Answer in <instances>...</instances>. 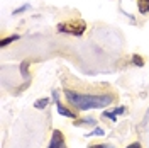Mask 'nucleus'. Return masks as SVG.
Wrapping results in <instances>:
<instances>
[{
	"label": "nucleus",
	"instance_id": "obj_3",
	"mask_svg": "<svg viewBox=\"0 0 149 148\" xmlns=\"http://www.w3.org/2000/svg\"><path fill=\"white\" fill-rule=\"evenodd\" d=\"M47 148H68L65 143V136L59 130H54L51 135V141H49V147Z\"/></svg>",
	"mask_w": 149,
	"mask_h": 148
},
{
	"label": "nucleus",
	"instance_id": "obj_13",
	"mask_svg": "<svg viewBox=\"0 0 149 148\" xmlns=\"http://www.w3.org/2000/svg\"><path fill=\"white\" fill-rule=\"evenodd\" d=\"M88 148H113L112 145H90Z\"/></svg>",
	"mask_w": 149,
	"mask_h": 148
},
{
	"label": "nucleus",
	"instance_id": "obj_5",
	"mask_svg": "<svg viewBox=\"0 0 149 148\" xmlns=\"http://www.w3.org/2000/svg\"><path fill=\"white\" fill-rule=\"evenodd\" d=\"M137 9L141 14H149V0H137Z\"/></svg>",
	"mask_w": 149,
	"mask_h": 148
},
{
	"label": "nucleus",
	"instance_id": "obj_9",
	"mask_svg": "<svg viewBox=\"0 0 149 148\" xmlns=\"http://www.w3.org/2000/svg\"><path fill=\"white\" fill-rule=\"evenodd\" d=\"M132 63L136 66H144V60L141 58V55H134L132 56Z\"/></svg>",
	"mask_w": 149,
	"mask_h": 148
},
{
	"label": "nucleus",
	"instance_id": "obj_10",
	"mask_svg": "<svg viewBox=\"0 0 149 148\" xmlns=\"http://www.w3.org/2000/svg\"><path fill=\"white\" fill-rule=\"evenodd\" d=\"M27 9H29V5H20V7H19V9H15L12 14H14V16H17V14H20V12H24V10H27Z\"/></svg>",
	"mask_w": 149,
	"mask_h": 148
},
{
	"label": "nucleus",
	"instance_id": "obj_7",
	"mask_svg": "<svg viewBox=\"0 0 149 148\" xmlns=\"http://www.w3.org/2000/svg\"><path fill=\"white\" fill-rule=\"evenodd\" d=\"M47 104H49V99H47V97H44V99H39V101L34 102V107H36V109H44Z\"/></svg>",
	"mask_w": 149,
	"mask_h": 148
},
{
	"label": "nucleus",
	"instance_id": "obj_8",
	"mask_svg": "<svg viewBox=\"0 0 149 148\" xmlns=\"http://www.w3.org/2000/svg\"><path fill=\"white\" fill-rule=\"evenodd\" d=\"M85 124H95V119L86 118V119H76L74 121V126H85Z\"/></svg>",
	"mask_w": 149,
	"mask_h": 148
},
{
	"label": "nucleus",
	"instance_id": "obj_15",
	"mask_svg": "<svg viewBox=\"0 0 149 148\" xmlns=\"http://www.w3.org/2000/svg\"><path fill=\"white\" fill-rule=\"evenodd\" d=\"M127 148H142V147H141V143H137V141H136V143H132V145H129Z\"/></svg>",
	"mask_w": 149,
	"mask_h": 148
},
{
	"label": "nucleus",
	"instance_id": "obj_4",
	"mask_svg": "<svg viewBox=\"0 0 149 148\" xmlns=\"http://www.w3.org/2000/svg\"><path fill=\"white\" fill-rule=\"evenodd\" d=\"M53 99L56 102V107H58V112L61 114V116H66V118H73L74 119V112L70 111V109H66L65 106L59 102V97H58V90H53Z\"/></svg>",
	"mask_w": 149,
	"mask_h": 148
},
{
	"label": "nucleus",
	"instance_id": "obj_14",
	"mask_svg": "<svg viewBox=\"0 0 149 148\" xmlns=\"http://www.w3.org/2000/svg\"><path fill=\"white\" fill-rule=\"evenodd\" d=\"M124 112H125V107H117V109L113 111V114L117 116V114H124Z\"/></svg>",
	"mask_w": 149,
	"mask_h": 148
},
{
	"label": "nucleus",
	"instance_id": "obj_1",
	"mask_svg": "<svg viewBox=\"0 0 149 148\" xmlns=\"http://www.w3.org/2000/svg\"><path fill=\"white\" fill-rule=\"evenodd\" d=\"M65 97L74 109L88 111V109H100L107 107L113 102V95L110 94H80L71 89H65Z\"/></svg>",
	"mask_w": 149,
	"mask_h": 148
},
{
	"label": "nucleus",
	"instance_id": "obj_6",
	"mask_svg": "<svg viewBox=\"0 0 149 148\" xmlns=\"http://www.w3.org/2000/svg\"><path fill=\"white\" fill-rule=\"evenodd\" d=\"M17 39H20V36H19V34H14V36H9V37H3V39L0 41V46H2V48H5L7 44L14 43V41H17Z\"/></svg>",
	"mask_w": 149,
	"mask_h": 148
},
{
	"label": "nucleus",
	"instance_id": "obj_2",
	"mask_svg": "<svg viewBox=\"0 0 149 148\" xmlns=\"http://www.w3.org/2000/svg\"><path fill=\"white\" fill-rule=\"evenodd\" d=\"M58 31L80 37L83 36L85 31H86V22L83 19H71V20H66V22H59L58 24Z\"/></svg>",
	"mask_w": 149,
	"mask_h": 148
},
{
	"label": "nucleus",
	"instance_id": "obj_12",
	"mask_svg": "<svg viewBox=\"0 0 149 148\" xmlns=\"http://www.w3.org/2000/svg\"><path fill=\"white\" fill-rule=\"evenodd\" d=\"M27 66H29V63H26V61H24V63H22V65H20V68H22V70H20V72H22V75H24V77H26V75H27Z\"/></svg>",
	"mask_w": 149,
	"mask_h": 148
},
{
	"label": "nucleus",
	"instance_id": "obj_11",
	"mask_svg": "<svg viewBox=\"0 0 149 148\" xmlns=\"http://www.w3.org/2000/svg\"><path fill=\"white\" fill-rule=\"evenodd\" d=\"M102 135H103V130L97 128V130H93V133H90L88 136H102Z\"/></svg>",
	"mask_w": 149,
	"mask_h": 148
}]
</instances>
